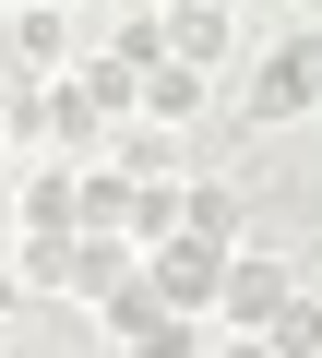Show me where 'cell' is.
I'll return each instance as SVG.
<instances>
[{"label":"cell","mask_w":322,"mask_h":358,"mask_svg":"<svg viewBox=\"0 0 322 358\" xmlns=\"http://www.w3.org/2000/svg\"><path fill=\"white\" fill-rule=\"evenodd\" d=\"M286 299H298V263H286V251H263V239L227 251V287H215V322H227V334H263Z\"/></svg>","instance_id":"cell-1"},{"label":"cell","mask_w":322,"mask_h":358,"mask_svg":"<svg viewBox=\"0 0 322 358\" xmlns=\"http://www.w3.org/2000/svg\"><path fill=\"white\" fill-rule=\"evenodd\" d=\"M143 287L168 299V310H215V287H227V251L180 227V239H155V251H143Z\"/></svg>","instance_id":"cell-2"},{"label":"cell","mask_w":322,"mask_h":358,"mask_svg":"<svg viewBox=\"0 0 322 358\" xmlns=\"http://www.w3.org/2000/svg\"><path fill=\"white\" fill-rule=\"evenodd\" d=\"M286 120H310V72H298L286 48H263V60L239 72V131L263 143V131H286Z\"/></svg>","instance_id":"cell-3"},{"label":"cell","mask_w":322,"mask_h":358,"mask_svg":"<svg viewBox=\"0 0 322 358\" xmlns=\"http://www.w3.org/2000/svg\"><path fill=\"white\" fill-rule=\"evenodd\" d=\"M0 48H13L36 84H60L72 72V13H60V0H13V13H0Z\"/></svg>","instance_id":"cell-4"},{"label":"cell","mask_w":322,"mask_h":358,"mask_svg":"<svg viewBox=\"0 0 322 358\" xmlns=\"http://www.w3.org/2000/svg\"><path fill=\"white\" fill-rule=\"evenodd\" d=\"M60 84H72V108H84V120H96V131H119V120H131V108H143V72H119V60H108V48H96V60H72V72H60Z\"/></svg>","instance_id":"cell-5"},{"label":"cell","mask_w":322,"mask_h":358,"mask_svg":"<svg viewBox=\"0 0 322 358\" xmlns=\"http://www.w3.org/2000/svg\"><path fill=\"white\" fill-rule=\"evenodd\" d=\"M168 60L180 72H227L239 60V13H180V0H168Z\"/></svg>","instance_id":"cell-6"},{"label":"cell","mask_w":322,"mask_h":358,"mask_svg":"<svg viewBox=\"0 0 322 358\" xmlns=\"http://www.w3.org/2000/svg\"><path fill=\"white\" fill-rule=\"evenodd\" d=\"M131 275H143V251H131V239L72 227V287H60V299H84V310H96V299H108V287H131Z\"/></svg>","instance_id":"cell-7"},{"label":"cell","mask_w":322,"mask_h":358,"mask_svg":"<svg viewBox=\"0 0 322 358\" xmlns=\"http://www.w3.org/2000/svg\"><path fill=\"white\" fill-rule=\"evenodd\" d=\"M203 108H215V84H203V72H180V60H155V72H143V108H131V120H155V131H191Z\"/></svg>","instance_id":"cell-8"},{"label":"cell","mask_w":322,"mask_h":358,"mask_svg":"<svg viewBox=\"0 0 322 358\" xmlns=\"http://www.w3.org/2000/svg\"><path fill=\"white\" fill-rule=\"evenodd\" d=\"M180 227H191V239H215V251H251V203H239V192H215V179H180Z\"/></svg>","instance_id":"cell-9"},{"label":"cell","mask_w":322,"mask_h":358,"mask_svg":"<svg viewBox=\"0 0 322 358\" xmlns=\"http://www.w3.org/2000/svg\"><path fill=\"white\" fill-rule=\"evenodd\" d=\"M96 167H119V179H180V131H155V120H119Z\"/></svg>","instance_id":"cell-10"},{"label":"cell","mask_w":322,"mask_h":358,"mask_svg":"<svg viewBox=\"0 0 322 358\" xmlns=\"http://www.w3.org/2000/svg\"><path fill=\"white\" fill-rule=\"evenodd\" d=\"M108 60H119V72H155V60H168V0H119Z\"/></svg>","instance_id":"cell-11"},{"label":"cell","mask_w":322,"mask_h":358,"mask_svg":"<svg viewBox=\"0 0 322 358\" xmlns=\"http://www.w3.org/2000/svg\"><path fill=\"white\" fill-rule=\"evenodd\" d=\"M72 227H96V239L131 227V179L119 167H72Z\"/></svg>","instance_id":"cell-12"},{"label":"cell","mask_w":322,"mask_h":358,"mask_svg":"<svg viewBox=\"0 0 322 358\" xmlns=\"http://www.w3.org/2000/svg\"><path fill=\"white\" fill-rule=\"evenodd\" d=\"M96 322H108V346H143L155 322H168V299H155V287L131 275V287H108V299H96Z\"/></svg>","instance_id":"cell-13"},{"label":"cell","mask_w":322,"mask_h":358,"mask_svg":"<svg viewBox=\"0 0 322 358\" xmlns=\"http://www.w3.org/2000/svg\"><path fill=\"white\" fill-rule=\"evenodd\" d=\"M251 346H263V358H322V299L298 287V299H286V310H275V322H263Z\"/></svg>","instance_id":"cell-14"},{"label":"cell","mask_w":322,"mask_h":358,"mask_svg":"<svg viewBox=\"0 0 322 358\" xmlns=\"http://www.w3.org/2000/svg\"><path fill=\"white\" fill-rule=\"evenodd\" d=\"M131 251H155V239H180V179H131V227H119Z\"/></svg>","instance_id":"cell-15"},{"label":"cell","mask_w":322,"mask_h":358,"mask_svg":"<svg viewBox=\"0 0 322 358\" xmlns=\"http://www.w3.org/2000/svg\"><path fill=\"white\" fill-rule=\"evenodd\" d=\"M119 358H215V322H203V310H168V322H155L143 346H119Z\"/></svg>","instance_id":"cell-16"},{"label":"cell","mask_w":322,"mask_h":358,"mask_svg":"<svg viewBox=\"0 0 322 358\" xmlns=\"http://www.w3.org/2000/svg\"><path fill=\"white\" fill-rule=\"evenodd\" d=\"M24 227H72V167H24Z\"/></svg>","instance_id":"cell-17"},{"label":"cell","mask_w":322,"mask_h":358,"mask_svg":"<svg viewBox=\"0 0 322 358\" xmlns=\"http://www.w3.org/2000/svg\"><path fill=\"white\" fill-rule=\"evenodd\" d=\"M286 60H298V72H310V84H322V13H310V24H298V36H286Z\"/></svg>","instance_id":"cell-18"},{"label":"cell","mask_w":322,"mask_h":358,"mask_svg":"<svg viewBox=\"0 0 322 358\" xmlns=\"http://www.w3.org/2000/svg\"><path fill=\"white\" fill-rule=\"evenodd\" d=\"M0 310H24V287H13V263H0Z\"/></svg>","instance_id":"cell-19"},{"label":"cell","mask_w":322,"mask_h":358,"mask_svg":"<svg viewBox=\"0 0 322 358\" xmlns=\"http://www.w3.org/2000/svg\"><path fill=\"white\" fill-rule=\"evenodd\" d=\"M180 13H239V0H180Z\"/></svg>","instance_id":"cell-20"},{"label":"cell","mask_w":322,"mask_h":358,"mask_svg":"<svg viewBox=\"0 0 322 358\" xmlns=\"http://www.w3.org/2000/svg\"><path fill=\"white\" fill-rule=\"evenodd\" d=\"M0 167H13V131H0Z\"/></svg>","instance_id":"cell-21"},{"label":"cell","mask_w":322,"mask_h":358,"mask_svg":"<svg viewBox=\"0 0 322 358\" xmlns=\"http://www.w3.org/2000/svg\"><path fill=\"white\" fill-rule=\"evenodd\" d=\"M298 13H322V0H298Z\"/></svg>","instance_id":"cell-22"},{"label":"cell","mask_w":322,"mask_h":358,"mask_svg":"<svg viewBox=\"0 0 322 358\" xmlns=\"http://www.w3.org/2000/svg\"><path fill=\"white\" fill-rule=\"evenodd\" d=\"M0 13H13V0H0Z\"/></svg>","instance_id":"cell-23"},{"label":"cell","mask_w":322,"mask_h":358,"mask_svg":"<svg viewBox=\"0 0 322 358\" xmlns=\"http://www.w3.org/2000/svg\"><path fill=\"white\" fill-rule=\"evenodd\" d=\"M60 13H72V0H60Z\"/></svg>","instance_id":"cell-24"}]
</instances>
